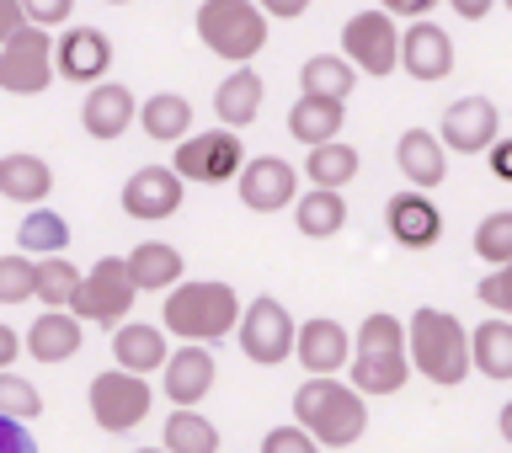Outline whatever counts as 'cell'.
Returning a JSON list of instances; mask_svg holds the SVG:
<instances>
[{
    "label": "cell",
    "instance_id": "cell-40",
    "mask_svg": "<svg viewBox=\"0 0 512 453\" xmlns=\"http://www.w3.org/2000/svg\"><path fill=\"white\" fill-rule=\"evenodd\" d=\"M262 453H326V448H320L299 422H288V427H272V432H267V438H262Z\"/></svg>",
    "mask_w": 512,
    "mask_h": 453
},
{
    "label": "cell",
    "instance_id": "cell-20",
    "mask_svg": "<svg viewBox=\"0 0 512 453\" xmlns=\"http://www.w3.org/2000/svg\"><path fill=\"white\" fill-rule=\"evenodd\" d=\"M395 166L416 192H432V187H443V176H448V144L438 134H427V128H406V134L395 139Z\"/></svg>",
    "mask_w": 512,
    "mask_h": 453
},
{
    "label": "cell",
    "instance_id": "cell-49",
    "mask_svg": "<svg viewBox=\"0 0 512 453\" xmlns=\"http://www.w3.org/2000/svg\"><path fill=\"white\" fill-rule=\"evenodd\" d=\"M496 427H502V438L512 443V400H507V406H502V411H496Z\"/></svg>",
    "mask_w": 512,
    "mask_h": 453
},
{
    "label": "cell",
    "instance_id": "cell-44",
    "mask_svg": "<svg viewBox=\"0 0 512 453\" xmlns=\"http://www.w3.org/2000/svg\"><path fill=\"white\" fill-rule=\"evenodd\" d=\"M432 6H438V0H379V11L406 16V22H422V16H432Z\"/></svg>",
    "mask_w": 512,
    "mask_h": 453
},
{
    "label": "cell",
    "instance_id": "cell-37",
    "mask_svg": "<svg viewBox=\"0 0 512 453\" xmlns=\"http://www.w3.org/2000/svg\"><path fill=\"white\" fill-rule=\"evenodd\" d=\"M38 299V262L32 256H0V304H27Z\"/></svg>",
    "mask_w": 512,
    "mask_h": 453
},
{
    "label": "cell",
    "instance_id": "cell-38",
    "mask_svg": "<svg viewBox=\"0 0 512 453\" xmlns=\"http://www.w3.org/2000/svg\"><path fill=\"white\" fill-rule=\"evenodd\" d=\"M0 411L16 416V422H32V416H43V395L32 390V379L6 368V374H0Z\"/></svg>",
    "mask_w": 512,
    "mask_h": 453
},
{
    "label": "cell",
    "instance_id": "cell-7",
    "mask_svg": "<svg viewBox=\"0 0 512 453\" xmlns=\"http://www.w3.org/2000/svg\"><path fill=\"white\" fill-rule=\"evenodd\" d=\"M240 352L256 363V368H278L294 358V347H299V331H294V315L283 310V299H272V294H256L246 304V315H240Z\"/></svg>",
    "mask_w": 512,
    "mask_h": 453
},
{
    "label": "cell",
    "instance_id": "cell-43",
    "mask_svg": "<svg viewBox=\"0 0 512 453\" xmlns=\"http://www.w3.org/2000/svg\"><path fill=\"white\" fill-rule=\"evenodd\" d=\"M22 27H32L27 11H22V0H0V48H6Z\"/></svg>",
    "mask_w": 512,
    "mask_h": 453
},
{
    "label": "cell",
    "instance_id": "cell-1",
    "mask_svg": "<svg viewBox=\"0 0 512 453\" xmlns=\"http://www.w3.org/2000/svg\"><path fill=\"white\" fill-rule=\"evenodd\" d=\"M411 374H416L411 368V331L390 310H374L358 326V342H352L347 384L358 395H400Z\"/></svg>",
    "mask_w": 512,
    "mask_h": 453
},
{
    "label": "cell",
    "instance_id": "cell-9",
    "mask_svg": "<svg viewBox=\"0 0 512 453\" xmlns=\"http://www.w3.org/2000/svg\"><path fill=\"white\" fill-rule=\"evenodd\" d=\"M155 406V390L144 374H128V368H107V374L91 379V422L102 432H128L139 427Z\"/></svg>",
    "mask_w": 512,
    "mask_h": 453
},
{
    "label": "cell",
    "instance_id": "cell-18",
    "mask_svg": "<svg viewBox=\"0 0 512 453\" xmlns=\"http://www.w3.org/2000/svg\"><path fill=\"white\" fill-rule=\"evenodd\" d=\"M54 64H59L64 80H75V86H102V75L112 70L107 32L102 27H70L54 43Z\"/></svg>",
    "mask_w": 512,
    "mask_h": 453
},
{
    "label": "cell",
    "instance_id": "cell-11",
    "mask_svg": "<svg viewBox=\"0 0 512 453\" xmlns=\"http://www.w3.org/2000/svg\"><path fill=\"white\" fill-rule=\"evenodd\" d=\"M400 32L390 11H358L352 22L342 27V54L358 64V75H390L400 70Z\"/></svg>",
    "mask_w": 512,
    "mask_h": 453
},
{
    "label": "cell",
    "instance_id": "cell-36",
    "mask_svg": "<svg viewBox=\"0 0 512 453\" xmlns=\"http://www.w3.org/2000/svg\"><path fill=\"white\" fill-rule=\"evenodd\" d=\"M475 256H480V262H491V267H507L512 262V208H496V214L480 219Z\"/></svg>",
    "mask_w": 512,
    "mask_h": 453
},
{
    "label": "cell",
    "instance_id": "cell-46",
    "mask_svg": "<svg viewBox=\"0 0 512 453\" xmlns=\"http://www.w3.org/2000/svg\"><path fill=\"white\" fill-rule=\"evenodd\" d=\"M491 176H496V182H512V139L491 144Z\"/></svg>",
    "mask_w": 512,
    "mask_h": 453
},
{
    "label": "cell",
    "instance_id": "cell-45",
    "mask_svg": "<svg viewBox=\"0 0 512 453\" xmlns=\"http://www.w3.org/2000/svg\"><path fill=\"white\" fill-rule=\"evenodd\" d=\"M256 6H262L267 16H278V22H294V16H304L315 0H256Z\"/></svg>",
    "mask_w": 512,
    "mask_h": 453
},
{
    "label": "cell",
    "instance_id": "cell-16",
    "mask_svg": "<svg viewBox=\"0 0 512 453\" xmlns=\"http://www.w3.org/2000/svg\"><path fill=\"white\" fill-rule=\"evenodd\" d=\"M384 224H390V240H400L406 251H432L443 240V214L427 192H395L384 203Z\"/></svg>",
    "mask_w": 512,
    "mask_h": 453
},
{
    "label": "cell",
    "instance_id": "cell-35",
    "mask_svg": "<svg viewBox=\"0 0 512 453\" xmlns=\"http://www.w3.org/2000/svg\"><path fill=\"white\" fill-rule=\"evenodd\" d=\"M166 453H219V427L203 411H171L166 416Z\"/></svg>",
    "mask_w": 512,
    "mask_h": 453
},
{
    "label": "cell",
    "instance_id": "cell-25",
    "mask_svg": "<svg viewBox=\"0 0 512 453\" xmlns=\"http://www.w3.org/2000/svg\"><path fill=\"white\" fill-rule=\"evenodd\" d=\"M262 96H267V86H262V75L256 70H230L219 80V91H214V112H219V123L224 128H246V123H256V112H262Z\"/></svg>",
    "mask_w": 512,
    "mask_h": 453
},
{
    "label": "cell",
    "instance_id": "cell-48",
    "mask_svg": "<svg viewBox=\"0 0 512 453\" xmlns=\"http://www.w3.org/2000/svg\"><path fill=\"white\" fill-rule=\"evenodd\" d=\"M448 6H454V16H464V22H486L496 0H448Z\"/></svg>",
    "mask_w": 512,
    "mask_h": 453
},
{
    "label": "cell",
    "instance_id": "cell-27",
    "mask_svg": "<svg viewBox=\"0 0 512 453\" xmlns=\"http://www.w3.org/2000/svg\"><path fill=\"white\" fill-rule=\"evenodd\" d=\"M347 102H326V96H299L294 107H288V134H294L299 144H331L336 134H342V123H347Z\"/></svg>",
    "mask_w": 512,
    "mask_h": 453
},
{
    "label": "cell",
    "instance_id": "cell-14",
    "mask_svg": "<svg viewBox=\"0 0 512 453\" xmlns=\"http://www.w3.org/2000/svg\"><path fill=\"white\" fill-rule=\"evenodd\" d=\"M400 70H406L411 80H422V86L448 80L454 75V38H448L432 16L411 22L406 32H400Z\"/></svg>",
    "mask_w": 512,
    "mask_h": 453
},
{
    "label": "cell",
    "instance_id": "cell-10",
    "mask_svg": "<svg viewBox=\"0 0 512 453\" xmlns=\"http://www.w3.org/2000/svg\"><path fill=\"white\" fill-rule=\"evenodd\" d=\"M54 75H59V64H54V38H48V27H22L6 48H0V91L6 96H38V91H48Z\"/></svg>",
    "mask_w": 512,
    "mask_h": 453
},
{
    "label": "cell",
    "instance_id": "cell-52",
    "mask_svg": "<svg viewBox=\"0 0 512 453\" xmlns=\"http://www.w3.org/2000/svg\"><path fill=\"white\" fill-rule=\"evenodd\" d=\"M502 6H507V11H512V0H502Z\"/></svg>",
    "mask_w": 512,
    "mask_h": 453
},
{
    "label": "cell",
    "instance_id": "cell-19",
    "mask_svg": "<svg viewBox=\"0 0 512 453\" xmlns=\"http://www.w3.org/2000/svg\"><path fill=\"white\" fill-rule=\"evenodd\" d=\"M299 363L310 368V379H336V368H352V336L336 326L331 315H315L299 326Z\"/></svg>",
    "mask_w": 512,
    "mask_h": 453
},
{
    "label": "cell",
    "instance_id": "cell-32",
    "mask_svg": "<svg viewBox=\"0 0 512 453\" xmlns=\"http://www.w3.org/2000/svg\"><path fill=\"white\" fill-rule=\"evenodd\" d=\"M470 352H475V368L486 379H512V320L507 315L480 320L470 331Z\"/></svg>",
    "mask_w": 512,
    "mask_h": 453
},
{
    "label": "cell",
    "instance_id": "cell-4",
    "mask_svg": "<svg viewBox=\"0 0 512 453\" xmlns=\"http://www.w3.org/2000/svg\"><path fill=\"white\" fill-rule=\"evenodd\" d=\"M240 315H246V304L235 299L230 283L219 278H203V283H176L166 294V310L160 320L171 326V336H182V342H219V336L240 331Z\"/></svg>",
    "mask_w": 512,
    "mask_h": 453
},
{
    "label": "cell",
    "instance_id": "cell-8",
    "mask_svg": "<svg viewBox=\"0 0 512 453\" xmlns=\"http://www.w3.org/2000/svg\"><path fill=\"white\" fill-rule=\"evenodd\" d=\"M176 176L182 182H240V171H246V144H240L235 128H208V134H192L176 144Z\"/></svg>",
    "mask_w": 512,
    "mask_h": 453
},
{
    "label": "cell",
    "instance_id": "cell-5",
    "mask_svg": "<svg viewBox=\"0 0 512 453\" xmlns=\"http://www.w3.org/2000/svg\"><path fill=\"white\" fill-rule=\"evenodd\" d=\"M198 43L230 64H251L267 48V11L256 0H203Z\"/></svg>",
    "mask_w": 512,
    "mask_h": 453
},
{
    "label": "cell",
    "instance_id": "cell-26",
    "mask_svg": "<svg viewBox=\"0 0 512 453\" xmlns=\"http://www.w3.org/2000/svg\"><path fill=\"white\" fill-rule=\"evenodd\" d=\"M128 272H134L139 294H155V288H171L182 283V251L166 246V240H139L134 251H128Z\"/></svg>",
    "mask_w": 512,
    "mask_h": 453
},
{
    "label": "cell",
    "instance_id": "cell-23",
    "mask_svg": "<svg viewBox=\"0 0 512 453\" xmlns=\"http://www.w3.org/2000/svg\"><path fill=\"white\" fill-rule=\"evenodd\" d=\"M112 363L128 368V374H155V368H166V331L160 326H139V320H123L118 331H112Z\"/></svg>",
    "mask_w": 512,
    "mask_h": 453
},
{
    "label": "cell",
    "instance_id": "cell-30",
    "mask_svg": "<svg viewBox=\"0 0 512 453\" xmlns=\"http://www.w3.org/2000/svg\"><path fill=\"white\" fill-rule=\"evenodd\" d=\"M294 224H299L304 240H331V235H342L347 198H342V192H326V187H310V192L294 203Z\"/></svg>",
    "mask_w": 512,
    "mask_h": 453
},
{
    "label": "cell",
    "instance_id": "cell-47",
    "mask_svg": "<svg viewBox=\"0 0 512 453\" xmlns=\"http://www.w3.org/2000/svg\"><path fill=\"white\" fill-rule=\"evenodd\" d=\"M27 347V336H16V326H0V374L16 363V352Z\"/></svg>",
    "mask_w": 512,
    "mask_h": 453
},
{
    "label": "cell",
    "instance_id": "cell-31",
    "mask_svg": "<svg viewBox=\"0 0 512 453\" xmlns=\"http://www.w3.org/2000/svg\"><path fill=\"white\" fill-rule=\"evenodd\" d=\"M139 128L160 144H171V139L182 144V139H192V102L176 91H155L150 102L139 107Z\"/></svg>",
    "mask_w": 512,
    "mask_h": 453
},
{
    "label": "cell",
    "instance_id": "cell-29",
    "mask_svg": "<svg viewBox=\"0 0 512 453\" xmlns=\"http://www.w3.org/2000/svg\"><path fill=\"white\" fill-rule=\"evenodd\" d=\"M16 246H22V256H64V246H70V219L59 214V208H27V219L16 224Z\"/></svg>",
    "mask_w": 512,
    "mask_h": 453
},
{
    "label": "cell",
    "instance_id": "cell-22",
    "mask_svg": "<svg viewBox=\"0 0 512 453\" xmlns=\"http://www.w3.org/2000/svg\"><path fill=\"white\" fill-rule=\"evenodd\" d=\"M86 320H80L75 310H43L38 320L27 326V352L38 363H70L75 352H80V342H86Z\"/></svg>",
    "mask_w": 512,
    "mask_h": 453
},
{
    "label": "cell",
    "instance_id": "cell-41",
    "mask_svg": "<svg viewBox=\"0 0 512 453\" xmlns=\"http://www.w3.org/2000/svg\"><path fill=\"white\" fill-rule=\"evenodd\" d=\"M22 11L32 27H59V22H70L75 0H22Z\"/></svg>",
    "mask_w": 512,
    "mask_h": 453
},
{
    "label": "cell",
    "instance_id": "cell-33",
    "mask_svg": "<svg viewBox=\"0 0 512 453\" xmlns=\"http://www.w3.org/2000/svg\"><path fill=\"white\" fill-rule=\"evenodd\" d=\"M304 176H310V187L342 192L352 176H358V150H352V144H342V139L315 144V150L304 155Z\"/></svg>",
    "mask_w": 512,
    "mask_h": 453
},
{
    "label": "cell",
    "instance_id": "cell-17",
    "mask_svg": "<svg viewBox=\"0 0 512 453\" xmlns=\"http://www.w3.org/2000/svg\"><path fill=\"white\" fill-rule=\"evenodd\" d=\"M166 374V400L176 411H192V406H203L208 390H214V379H219V363H214V352L198 347V342H187V347H176L171 352V363L160 368Z\"/></svg>",
    "mask_w": 512,
    "mask_h": 453
},
{
    "label": "cell",
    "instance_id": "cell-51",
    "mask_svg": "<svg viewBox=\"0 0 512 453\" xmlns=\"http://www.w3.org/2000/svg\"><path fill=\"white\" fill-rule=\"evenodd\" d=\"M107 6H128V0H107Z\"/></svg>",
    "mask_w": 512,
    "mask_h": 453
},
{
    "label": "cell",
    "instance_id": "cell-2",
    "mask_svg": "<svg viewBox=\"0 0 512 453\" xmlns=\"http://www.w3.org/2000/svg\"><path fill=\"white\" fill-rule=\"evenodd\" d=\"M406 331H411V368H416V374H422L427 384H438V390H454V384L470 379L475 352H470V331H464L459 315L422 304V310L406 320Z\"/></svg>",
    "mask_w": 512,
    "mask_h": 453
},
{
    "label": "cell",
    "instance_id": "cell-28",
    "mask_svg": "<svg viewBox=\"0 0 512 453\" xmlns=\"http://www.w3.org/2000/svg\"><path fill=\"white\" fill-rule=\"evenodd\" d=\"M358 86V64L347 54H315L299 70V96H326V102H347Z\"/></svg>",
    "mask_w": 512,
    "mask_h": 453
},
{
    "label": "cell",
    "instance_id": "cell-24",
    "mask_svg": "<svg viewBox=\"0 0 512 453\" xmlns=\"http://www.w3.org/2000/svg\"><path fill=\"white\" fill-rule=\"evenodd\" d=\"M48 192H54V171H48V160L16 150V155H0V198L11 203H27L38 208Z\"/></svg>",
    "mask_w": 512,
    "mask_h": 453
},
{
    "label": "cell",
    "instance_id": "cell-3",
    "mask_svg": "<svg viewBox=\"0 0 512 453\" xmlns=\"http://www.w3.org/2000/svg\"><path fill=\"white\" fill-rule=\"evenodd\" d=\"M368 395H358L342 379H304L294 390V422L320 448H352L368 432Z\"/></svg>",
    "mask_w": 512,
    "mask_h": 453
},
{
    "label": "cell",
    "instance_id": "cell-42",
    "mask_svg": "<svg viewBox=\"0 0 512 453\" xmlns=\"http://www.w3.org/2000/svg\"><path fill=\"white\" fill-rule=\"evenodd\" d=\"M0 453H38V438L6 411H0Z\"/></svg>",
    "mask_w": 512,
    "mask_h": 453
},
{
    "label": "cell",
    "instance_id": "cell-12",
    "mask_svg": "<svg viewBox=\"0 0 512 453\" xmlns=\"http://www.w3.org/2000/svg\"><path fill=\"white\" fill-rule=\"evenodd\" d=\"M187 198V182L176 176V166H139L134 176L123 182V214L139 219V224H160L171 219Z\"/></svg>",
    "mask_w": 512,
    "mask_h": 453
},
{
    "label": "cell",
    "instance_id": "cell-50",
    "mask_svg": "<svg viewBox=\"0 0 512 453\" xmlns=\"http://www.w3.org/2000/svg\"><path fill=\"white\" fill-rule=\"evenodd\" d=\"M139 453H166V448H139Z\"/></svg>",
    "mask_w": 512,
    "mask_h": 453
},
{
    "label": "cell",
    "instance_id": "cell-13",
    "mask_svg": "<svg viewBox=\"0 0 512 453\" xmlns=\"http://www.w3.org/2000/svg\"><path fill=\"white\" fill-rule=\"evenodd\" d=\"M496 128H502V112H496L491 96H459V102H448V112H443L438 139L454 155H480V150H491V144L502 139Z\"/></svg>",
    "mask_w": 512,
    "mask_h": 453
},
{
    "label": "cell",
    "instance_id": "cell-15",
    "mask_svg": "<svg viewBox=\"0 0 512 453\" xmlns=\"http://www.w3.org/2000/svg\"><path fill=\"white\" fill-rule=\"evenodd\" d=\"M235 187H240V203H246L251 214H278V208L294 203L299 171L278 155H256V160H246V171H240Z\"/></svg>",
    "mask_w": 512,
    "mask_h": 453
},
{
    "label": "cell",
    "instance_id": "cell-21",
    "mask_svg": "<svg viewBox=\"0 0 512 453\" xmlns=\"http://www.w3.org/2000/svg\"><path fill=\"white\" fill-rule=\"evenodd\" d=\"M139 107L144 102H134V91L128 86H118V80H102V86H91V96H86V107H80V128H86L91 139H118V134H128V123L139 118Z\"/></svg>",
    "mask_w": 512,
    "mask_h": 453
},
{
    "label": "cell",
    "instance_id": "cell-6",
    "mask_svg": "<svg viewBox=\"0 0 512 453\" xmlns=\"http://www.w3.org/2000/svg\"><path fill=\"white\" fill-rule=\"evenodd\" d=\"M134 299H139V283H134V272H128V256H102V262L86 272V283H80L70 310L80 320H91V326L118 331L123 320L134 315Z\"/></svg>",
    "mask_w": 512,
    "mask_h": 453
},
{
    "label": "cell",
    "instance_id": "cell-34",
    "mask_svg": "<svg viewBox=\"0 0 512 453\" xmlns=\"http://www.w3.org/2000/svg\"><path fill=\"white\" fill-rule=\"evenodd\" d=\"M80 283H86V272H80L70 256H43V262H38V299H43V310H70L75 294H80Z\"/></svg>",
    "mask_w": 512,
    "mask_h": 453
},
{
    "label": "cell",
    "instance_id": "cell-39",
    "mask_svg": "<svg viewBox=\"0 0 512 453\" xmlns=\"http://www.w3.org/2000/svg\"><path fill=\"white\" fill-rule=\"evenodd\" d=\"M475 299L486 304V310H496V315L512 320V262H507V267H491L486 278L475 283Z\"/></svg>",
    "mask_w": 512,
    "mask_h": 453
}]
</instances>
